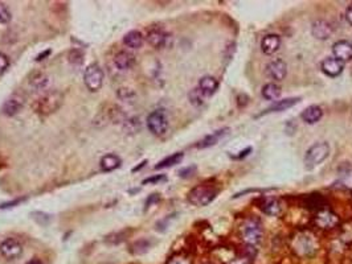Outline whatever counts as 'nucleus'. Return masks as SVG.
I'll use <instances>...</instances> for the list:
<instances>
[{"instance_id": "2f4dec72", "label": "nucleus", "mask_w": 352, "mask_h": 264, "mask_svg": "<svg viewBox=\"0 0 352 264\" xmlns=\"http://www.w3.org/2000/svg\"><path fill=\"white\" fill-rule=\"evenodd\" d=\"M8 67H9V59L4 53L0 52V74L4 73Z\"/></svg>"}, {"instance_id": "c85d7f7f", "label": "nucleus", "mask_w": 352, "mask_h": 264, "mask_svg": "<svg viewBox=\"0 0 352 264\" xmlns=\"http://www.w3.org/2000/svg\"><path fill=\"white\" fill-rule=\"evenodd\" d=\"M69 61H70L71 63L81 65L82 61H84V54H82L81 50H77V49L70 50V53H69Z\"/></svg>"}, {"instance_id": "6ab92c4d", "label": "nucleus", "mask_w": 352, "mask_h": 264, "mask_svg": "<svg viewBox=\"0 0 352 264\" xmlns=\"http://www.w3.org/2000/svg\"><path fill=\"white\" fill-rule=\"evenodd\" d=\"M218 89V82L217 80L214 78V77H211V76H205L203 77L199 82V90H200L201 93L204 97H211V95H213Z\"/></svg>"}, {"instance_id": "4468645a", "label": "nucleus", "mask_w": 352, "mask_h": 264, "mask_svg": "<svg viewBox=\"0 0 352 264\" xmlns=\"http://www.w3.org/2000/svg\"><path fill=\"white\" fill-rule=\"evenodd\" d=\"M311 33L317 40H327L332 33V27L326 20H315L311 25Z\"/></svg>"}, {"instance_id": "6e6552de", "label": "nucleus", "mask_w": 352, "mask_h": 264, "mask_svg": "<svg viewBox=\"0 0 352 264\" xmlns=\"http://www.w3.org/2000/svg\"><path fill=\"white\" fill-rule=\"evenodd\" d=\"M0 254L8 260L18 259L23 254V246L14 238H7L0 243Z\"/></svg>"}, {"instance_id": "ea45409f", "label": "nucleus", "mask_w": 352, "mask_h": 264, "mask_svg": "<svg viewBox=\"0 0 352 264\" xmlns=\"http://www.w3.org/2000/svg\"><path fill=\"white\" fill-rule=\"evenodd\" d=\"M27 264H43V262L40 259H37V258H33L29 262H27Z\"/></svg>"}, {"instance_id": "f3484780", "label": "nucleus", "mask_w": 352, "mask_h": 264, "mask_svg": "<svg viewBox=\"0 0 352 264\" xmlns=\"http://www.w3.org/2000/svg\"><path fill=\"white\" fill-rule=\"evenodd\" d=\"M281 46V39L278 35H266L261 41V49L265 54H274Z\"/></svg>"}, {"instance_id": "473e14b6", "label": "nucleus", "mask_w": 352, "mask_h": 264, "mask_svg": "<svg viewBox=\"0 0 352 264\" xmlns=\"http://www.w3.org/2000/svg\"><path fill=\"white\" fill-rule=\"evenodd\" d=\"M167 177L164 175H158V176H154V177H150V179H146L143 180V183L146 185V183H162V181H165Z\"/></svg>"}, {"instance_id": "5701e85b", "label": "nucleus", "mask_w": 352, "mask_h": 264, "mask_svg": "<svg viewBox=\"0 0 352 264\" xmlns=\"http://www.w3.org/2000/svg\"><path fill=\"white\" fill-rule=\"evenodd\" d=\"M99 164H101L102 170H105V172H112V170L117 169V168L122 164V160H120V157L118 156V155H116V153H107V155H105V156L101 159Z\"/></svg>"}, {"instance_id": "0eeeda50", "label": "nucleus", "mask_w": 352, "mask_h": 264, "mask_svg": "<svg viewBox=\"0 0 352 264\" xmlns=\"http://www.w3.org/2000/svg\"><path fill=\"white\" fill-rule=\"evenodd\" d=\"M147 127L148 130L156 136L164 135L168 130V119L165 117L164 111H162V110L152 111L147 118Z\"/></svg>"}, {"instance_id": "cd10ccee", "label": "nucleus", "mask_w": 352, "mask_h": 264, "mask_svg": "<svg viewBox=\"0 0 352 264\" xmlns=\"http://www.w3.org/2000/svg\"><path fill=\"white\" fill-rule=\"evenodd\" d=\"M189 99H191V102L193 103V104L200 106V104H203V102H204V95H203V93H201L199 87H197V89H193L191 93H189Z\"/></svg>"}, {"instance_id": "f03ea898", "label": "nucleus", "mask_w": 352, "mask_h": 264, "mask_svg": "<svg viewBox=\"0 0 352 264\" xmlns=\"http://www.w3.org/2000/svg\"><path fill=\"white\" fill-rule=\"evenodd\" d=\"M293 250L297 252V255L311 258L318 250L317 239L311 233H306V231L297 234L293 239Z\"/></svg>"}, {"instance_id": "dca6fc26", "label": "nucleus", "mask_w": 352, "mask_h": 264, "mask_svg": "<svg viewBox=\"0 0 352 264\" xmlns=\"http://www.w3.org/2000/svg\"><path fill=\"white\" fill-rule=\"evenodd\" d=\"M228 132H229V128H221V130L214 131L212 134L207 135L203 140H200V142L196 144V147L203 149V148H210L212 147V145H216L225 135H228Z\"/></svg>"}, {"instance_id": "39448f33", "label": "nucleus", "mask_w": 352, "mask_h": 264, "mask_svg": "<svg viewBox=\"0 0 352 264\" xmlns=\"http://www.w3.org/2000/svg\"><path fill=\"white\" fill-rule=\"evenodd\" d=\"M241 237L249 246L258 244L262 241V226L259 223V221L253 220V218L246 221L241 228Z\"/></svg>"}, {"instance_id": "b1692460", "label": "nucleus", "mask_w": 352, "mask_h": 264, "mask_svg": "<svg viewBox=\"0 0 352 264\" xmlns=\"http://www.w3.org/2000/svg\"><path fill=\"white\" fill-rule=\"evenodd\" d=\"M123 42L131 49H139L143 45V35L139 31H130L123 37Z\"/></svg>"}, {"instance_id": "412c9836", "label": "nucleus", "mask_w": 352, "mask_h": 264, "mask_svg": "<svg viewBox=\"0 0 352 264\" xmlns=\"http://www.w3.org/2000/svg\"><path fill=\"white\" fill-rule=\"evenodd\" d=\"M259 207H261V210H262L265 214L272 215V217H278V215H281L282 213L281 202L278 201L277 198L273 197L263 200Z\"/></svg>"}, {"instance_id": "f8f14e48", "label": "nucleus", "mask_w": 352, "mask_h": 264, "mask_svg": "<svg viewBox=\"0 0 352 264\" xmlns=\"http://www.w3.org/2000/svg\"><path fill=\"white\" fill-rule=\"evenodd\" d=\"M332 53H334L335 59L342 62L350 61L352 59V44L344 40L338 41L332 46Z\"/></svg>"}, {"instance_id": "aec40b11", "label": "nucleus", "mask_w": 352, "mask_h": 264, "mask_svg": "<svg viewBox=\"0 0 352 264\" xmlns=\"http://www.w3.org/2000/svg\"><path fill=\"white\" fill-rule=\"evenodd\" d=\"M322 117H323V111L319 106H308L301 114L302 121L307 124H315L317 122L321 121Z\"/></svg>"}, {"instance_id": "c756f323", "label": "nucleus", "mask_w": 352, "mask_h": 264, "mask_svg": "<svg viewBox=\"0 0 352 264\" xmlns=\"http://www.w3.org/2000/svg\"><path fill=\"white\" fill-rule=\"evenodd\" d=\"M11 20V14L8 8L3 3H0V24H5Z\"/></svg>"}, {"instance_id": "423d86ee", "label": "nucleus", "mask_w": 352, "mask_h": 264, "mask_svg": "<svg viewBox=\"0 0 352 264\" xmlns=\"http://www.w3.org/2000/svg\"><path fill=\"white\" fill-rule=\"evenodd\" d=\"M84 81L90 91H98L103 83V70L98 63H92L85 69Z\"/></svg>"}, {"instance_id": "9d476101", "label": "nucleus", "mask_w": 352, "mask_h": 264, "mask_svg": "<svg viewBox=\"0 0 352 264\" xmlns=\"http://www.w3.org/2000/svg\"><path fill=\"white\" fill-rule=\"evenodd\" d=\"M266 72H268V74L272 77L273 80L282 81V80H285L286 74H287V65L282 60H274V61L268 63Z\"/></svg>"}, {"instance_id": "f704fd0d", "label": "nucleus", "mask_w": 352, "mask_h": 264, "mask_svg": "<svg viewBox=\"0 0 352 264\" xmlns=\"http://www.w3.org/2000/svg\"><path fill=\"white\" fill-rule=\"evenodd\" d=\"M168 264H189V262L186 258H182V256H175L169 260Z\"/></svg>"}, {"instance_id": "a878e982", "label": "nucleus", "mask_w": 352, "mask_h": 264, "mask_svg": "<svg viewBox=\"0 0 352 264\" xmlns=\"http://www.w3.org/2000/svg\"><path fill=\"white\" fill-rule=\"evenodd\" d=\"M184 155L182 152H176L172 153L171 156L165 157L164 160H162L158 165H155V169H163V168H169V166H174L176 164L183 160Z\"/></svg>"}, {"instance_id": "393cba45", "label": "nucleus", "mask_w": 352, "mask_h": 264, "mask_svg": "<svg viewBox=\"0 0 352 264\" xmlns=\"http://www.w3.org/2000/svg\"><path fill=\"white\" fill-rule=\"evenodd\" d=\"M262 97L268 101H276L281 97V87L276 83H268L262 87Z\"/></svg>"}, {"instance_id": "7c9ffc66", "label": "nucleus", "mask_w": 352, "mask_h": 264, "mask_svg": "<svg viewBox=\"0 0 352 264\" xmlns=\"http://www.w3.org/2000/svg\"><path fill=\"white\" fill-rule=\"evenodd\" d=\"M134 247H137V248L134 250L135 254H143V252H146V251L148 250L150 243H148L147 241H138L137 243H134L133 248H134Z\"/></svg>"}, {"instance_id": "58836bf2", "label": "nucleus", "mask_w": 352, "mask_h": 264, "mask_svg": "<svg viewBox=\"0 0 352 264\" xmlns=\"http://www.w3.org/2000/svg\"><path fill=\"white\" fill-rule=\"evenodd\" d=\"M49 53H50V50H49V49L45 50L44 53H43V54H39V56L36 57V61H40V60H44L45 56H48V54H49Z\"/></svg>"}, {"instance_id": "4be33fe9", "label": "nucleus", "mask_w": 352, "mask_h": 264, "mask_svg": "<svg viewBox=\"0 0 352 264\" xmlns=\"http://www.w3.org/2000/svg\"><path fill=\"white\" fill-rule=\"evenodd\" d=\"M135 62V59L133 54L130 52H126V50H120L116 54L114 57V63L116 66L119 69V70H127L130 67L133 66Z\"/></svg>"}, {"instance_id": "9b49d317", "label": "nucleus", "mask_w": 352, "mask_h": 264, "mask_svg": "<svg viewBox=\"0 0 352 264\" xmlns=\"http://www.w3.org/2000/svg\"><path fill=\"white\" fill-rule=\"evenodd\" d=\"M321 69L326 76L338 77L339 74H342V72H343L344 62L339 61V60H336L335 57L334 59L329 57V59H325L322 61Z\"/></svg>"}, {"instance_id": "bb28decb", "label": "nucleus", "mask_w": 352, "mask_h": 264, "mask_svg": "<svg viewBox=\"0 0 352 264\" xmlns=\"http://www.w3.org/2000/svg\"><path fill=\"white\" fill-rule=\"evenodd\" d=\"M47 82H48V77L41 72L35 73V74L31 77V80H29V83L35 86V87H37V89L44 87V86L47 85Z\"/></svg>"}, {"instance_id": "c9c22d12", "label": "nucleus", "mask_w": 352, "mask_h": 264, "mask_svg": "<svg viewBox=\"0 0 352 264\" xmlns=\"http://www.w3.org/2000/svg\"><path fill=\"white\" fill-rule=\"evenodd\" d=\"M346 19H347V21L352 25V5H350V7L347 8V12H346Z\"/></svg>"}, {"instance_id": "f257e3e1", "label": "nucleus", "mask_w": 352, "mask_h": 264, "mask_svg": "<svg viewBox=\"0 0 352 264\" xmlns=\"http://www.w3.org/2000/svg\"><path fill=\"white\" fill-rule=\"evenodd\" d=\"M61 103H63V94L57 90H53L36 99L33 103V110L40 115H49L60 108Z\"/></svg>"}, {"instance_id": "20e7f679", "label": "nucleus", "mask_w": 352, "mask_h": 264, "mask_svg": "<svg viewBox=\"0 0 352 264\" xmlns=\"http://www.w3.org/2000/svg\"><path fill=\"white\" fill-rule=\"evenodd\" d=\"M218 190L210 185H197L188 193V201L195 206H207L213 201Z\"/></svg>"}, {"instance_id": "7ed1b4c3", "label": "nucleus", "mask_w": 352, "mask_h": 264, "mask_svg": "<svg viewBox=\"0 0 352 264\" xmlns=\"http://www.w3.org/2000/svg\"><path fill=\"white\" fill-rule=\"evenodd\" d=\"M330 155V145L326 142L322 143H315L314 145L308 148L307 152L305 155V166L306 169H314L319 164L325 162L326 159Z\"/></svg>"}, {"instance_id": "4c0bfd02", "label": "nucleus", "mask_w": 352, "mask_h": 264, "mask_svg": "<svg viewBox=\"0 0 352 264\" xmlns=\"http://www.w3.org/2000/svg\"><path fill=\"white\" fill-rule=\"evenodd\" d=\"M229 264H249V263H248V260H246L245 258H242V259L233 260V262H231Z\"/></svg>"}, {"instance_id": "e433bc0d", "label": "nucleus", "mask_w": 352, "mask_h": 264, "mask_svg": "<svg viewBox=\"0 0 352 264\" xmlns=\"http://www.w3.org/2000/svg\"><path fill=\"white\" fill-rule=\"evenodd\" d=\"M154 201H159V194H152L151 197L148 198V201L146 202V207H148L150 203H152Z\"/></svg>"}, {"instance_id": "a211bd4d", "label": "nucleus", "mask_w": 352, "mask_h": 264, "mask_svg": "<svg viewBox=\"0 0 352 264\" xmlns=\"http://www.w3.org/2000/svg\"><path fill=\"white\" fill-rule=\"evenodd\" d=\"M167 40H168V35L165 33L164 31H162L159 28H155V29H151V31L147 33V41L148 44L152 45L154 48H162L167 44Z\"/></svg>"}, {"instance_id": "72a5a7b5", "label": "nucleus", "mask_w": 352, "mask_h": 264, "mask_svg": "<svg viewBox=\"0 0 352 264\" xmlns=\"http://www.w3.org/2000/svg\"><path fill=\"white\" fill-rule=\"evenodd\" d=\"M195 170H196V166L195 165L188 166V168H184V169L180 170V172H179V176H180V177H189V176H192L195 173Z\"/></svg>"}, {"instance_id": "ddd939ff", "label": "nucleus", "mask_w": 352, "mask_h": 264, "mask_svg": "<svg viewBox=\"0 0 352 264\" xmlns=\"http://www.w3.org/2000/svg\"><path fill=\"white\" fill-rule=\"evenodd\" d=\"M339 222V218L330 210H319L315 215V223L322 228H332Z\"/></svg>"}, {"instance_id": "2eb2a0df", "label": "nucleus", "mask_w": 352, "mask_h": 264, "mask_svg": "<svg viewBox=\"0 0 352 264\" xmlns=\"http://www.w3.org/2000/svg\"><path fill=\"white\" fill-rule=\"evenodd\" d=\"M301 101V98L298 97H294V98H287V99H281V101H277L274 104H272L270 107L266 108L265 111L261 112L258 117H262V115H266V114H273V112H282L287 110V108H291L293 106H295L297 103Z\"/></svg>"}, {"instance_id": "1a4fd4ad", "label": "nucleus", "mask_w": 352, "mask_h": 264, "mask_svg": "<svg viewBox=\"0 0 352 264\" xmlns=\"http://www.w3.org/2000/svg\"><path fill=\"white\" fill-rule=\"evenodd\" d=\"M24 97L20 94H14V95H11L7 101L4 102V104H3V114L4 115H7V117H14V115H16L20 110L23 108V106H24Z\"/></svg>"}]
</instances>
